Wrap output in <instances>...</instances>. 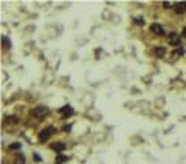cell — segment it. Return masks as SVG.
<instances>
[{
	"label": "cell",
	"mask_w": 186,
	"mask_h": 164,
	"mask_svg": "<svg viewBox=\"0 0 186 164\" xmlns=\"http://www.w3.org/2000/svg\"><path fill=\"white\" fill-rule=\"evenodd\" d=\"M154 54L157 57H164V54H166V50L163 48V47H157L155 50H154Z\"/></svg>",
	"instance_id": "cell-7"
},
{
	"label": "cell",
	"mask_w": 186,
	"mask_h": 164,
	"mask_svg": "<svg viewBox=\"0 0 186 164\" xmlns=\"http://www.w3.org/2000/svg\"><path fill=\"white\" fill-rule=\"evenodd\" d=\"M6 121H8V122H11V124H14V122H16V118H14V116H8V118H6Z\"/></svg>",
	"instance_id": "cell-12"
},
{
	"label": "cell",
	"mask_w": 186,
	"mask_h": 164,
	"mask_svg": "<svg viewBox=\"0 0 186 164\" xmlns=\"http://www.w3.org/2000/svg\"><path fill=\"white\" fill-rule=\"evenodd\" d=\"M183 34H184V36H186V28H184V30H183Z\"/></svg>",
	"instance_id": "cell-16"
},
{
	"label": "cell",
	"mask_w": 186,
	"mask_h": 164,
	"mask_svg": "<svg viewBox=\"0 0 186 164\" xmlns=\"http://www.w3.org/2000/svg\"><path fill=\"white\" fill-rule=\"evenodd\" d=\"M68 159H70L68 156H64V155H61V156L58 158V161H56V164H62L64 161H68Z\"/></svg>",
	"instance_id": "cell-9"
},
{
	"label": "cell",
	"mask_w": 186,
	"mask_h": 164,
	"mask_svg": "<svg viewBox=\"0 0 186 164\" xmlns=\"http://www.w3.org/2000/svg\"><path fill=\"white\" fill-rule=\"evenodd\" d=\"M51 149L53 150H58V152H61V150L65 149V144L64 143H56V144H51Z\"/></svg>",
	"instance_id": "cell-8"
},
{
	"label": "cell",
	"mask_w": 186,
	"mask_h": 164,
	"mask_svg": "<svg viewBox=\"0 0 186 164\" xmlns=\"http://www.w3.org/2000/svg\"><path fill=\"white\" fill-rule=\"evenodd\" d=\"M9 149H11V150H17V149H20V144H19V143H12V144L9 146Z\"/></svg>",
	"instance_id": "cell-11"
},
{
	"label": "cell",
	"mask_w": 186,
	"mask_h": 164,
	"mask_svg": "<svg viewBox=\"0 0 186 164\" xmlns=\"http://www.w3.org/2000/svg\"><path fill=\"white\" fill-rule=\"evenodd\" d=\"M174 6H175V11L178 12V14H181V12L186 11V2H178V3H175Z\"/></svg>",
	"instance_id": "cell-6"
},
{
	"label": "cell",
	"mask_w": 186,
	"mask_h": 164,
	"mask_svg": "<svg viewBox=\"0 0 186 164\" xmlns=\"http://www.w3.org/2000/svg\"><path fill=\"white\" fill-rule=\"evenodd\" d=\"M31 115L36 116V118H42V116L48 115V108H47V107H42V105H39V107H36L34 110L31 112Z\"/></svg>",
	"instance_id": "cell-2"
},
{
	"label": "cell",
	"mask_w": 186,
	"mask_h": 164,
	"mask_svg": "<svg viewBox=\"0 0 186 164\" xmlns=\"http://www.w3.org/2000/svg\"><path fill=\"white\" fill-rule=\"evenodd\" d=\"M59 113H61L64 118H68L70 115H73V108H71L70 105H64L61 110H59Z\"/></svg>",
	"instance_id": "cell-5"
},
{
	"label": "cell",
	"mask_w": 186,
	"mask_h": 164,
	"mask_svg": "<svg viewBox=\"0 0 186 164\" xmlns=\"http://www.w3.org/2000/svg\"><path fill=\"white\" fill-rule=\"evenodd\" d=\"M137 23H138V25H143V23H144V20H141V19H137Z\"/></svg>",
	"instance_id": "cell-15"
},
{
	"label": "cell",
	"mask_w": 186,
	"mask_h": 164,
	"mask_svg": "<svg viewBox=\"0 0 186 164\" xmlns=\"http://www.w3.org/2000/svg\"><path fill=\"white\" fill-rule=\"evenodd\" d=\"M163 6L168 9V8H171V6H172V3H171V2H164V3H163Z\"/></svg>",
	"instance_id": "cell-14"
},
{
	"label": "cell",
	"mask_w": 186,
	"mask_h": 164,
	"mask_svg": "<svg viewBox=\"0 0 186 164\" xmlns=\"http://www.w3.org/2000/svg\"><path fill=\"white\" fill-rule=\"evenodd\" d=\"M56 132V129L55 127H47V129H44L42 132H41V135H39V141H41V143H45V141H48V138H50V136L53 135V133H55Z\"/></svg>",
	"instance_id": "cell-1"
},
{
	"label": "cell",
	"mask_w": 186,
	"mask_h": 164,
	"mask_svg": "<svg viewBox=\"0 0 186 164\" xmlns=\"http://www.w3.org/2000/svg\"><path fill=\"white\" fill-rule=\"evenodd\" d=\"M2 42H3V47H5L6 50H9V47H11V45H9V40H8L6 37H3V39H2Z\"/></svg>",
	"instance_id": "cell-10"
},
{
	"label": "cell",
	"mask_w": 186,
	"mask_h": 164,
	"mask_svg": "<svg viewBox=\"0 0 186 164\" xmlns=\"http://www.w3.org/2000/svg\"><path fill=\"white\" fill-rule=\"evenodd\" d=\"M168 40L171 45H180V36L178 33H169L168 34Z\"/></svg>",
	"instance_id": "cell-3"
},
{
	"label": "cell",
	"mask_w": 186,
	"mask_h": 164,
	"mask_svg": "<svg viewBox=\"0 0 186 164\" xmlns=\"http://www.w3.org/2000/svg\"><path fill=\"white\" fill-rule=\"evenodd\" d=\"M183 53H184V50H183V48H180V50H177V51L174 53V56L177 57V56H178V54H183Z\"/></svg>",
	"instance_id": "cell-13"
},
{
	"label": "cell",
	"mask_w": 186,
	"mask_h": 164,
	"mask_svg": "<svg viewBox=\"0 0 186 164\" xmlns=\"http://www.w3.org/2000/svg\"><path fill=\"white\" fill-rule=\"evenodd\" d=\"M151 31L157 36H163L164 34V30L161 28V25H158V23H152L151 25Z\"/></svg>",
	"instance_id": "cell-4"
}]
</instances>
